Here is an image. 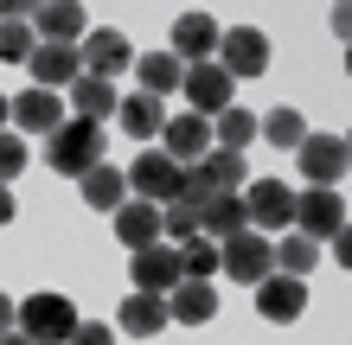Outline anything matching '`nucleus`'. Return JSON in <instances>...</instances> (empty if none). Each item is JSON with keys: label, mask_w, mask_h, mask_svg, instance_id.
Returning a JSON list of instances; mask_svg holds the SVG:
<instances>
[{"label": "nucleus", "mask_w": 352, "mask_h": 345, "mask_svg": "<svg viewBox=\"0 0 352 345\" xmlns=\"http://www.w3.org/2000/svg\"><path fill=\"white\" fill-rule=\"evenodd\" d=\"M77 58H84V71H90V77H109V84H116V77L135 64V45H129L116 26H96V32H84Z\"/></svg>", "instance_id": "obj_15"}, {"label": "nucleus", "mask_w": 352, "mask_h": 345, "mask_svg": "<svg viewBox=\"0 0 352 345\" xmlns=\"http://www.w3.org/2000/svg\"><path fill=\"white\" fill-rule=\"evenodd\" d=\"M109 224L122 237V250H148V243H160V205H148V198H122V205L109 211Z\"/></svg>", "instance_id": "obj_19"}, {"label": "nucleus", "mask_w": 352, "mask_h": 345, "mask_svg": "<svg viewBox=\"0 0 352 345\" xmlns=\"http://www.w3.org/2000/svg\"><path fill=\"white\" fill-rule=\"evenodd\" d=\"M212 64L231 77V84H237V77H263L269 71V38L256 26H231V32L218 38V58H212Z\"/></svg>", "instance_id": "obj_7"}, {"label": "nucleus", "mask_w": 352, "mask_h": 345, "mask_svg": "<svg viewBox=\"0 0 352 345\" xmlns=\"http://www.w3.org/2000/svg\"><path fill=\"white\" fill-rule=\"evenodd\" d=\"M116 103H122V96H116V84H109V77H90V71L65 90V109H71L77 121H96V128L116 115Z\"/></svg>", "instance_id": "obj_20"}, {"label": "nucleus", "mask_w": 352, "mask_h": 345, "mask_svg": "<svg viewBox=\"0 0 352 345\" xmlns=\"http://www.w3.org/2000/svg\"><path fill=\"white\" fill-rule=\"evenodd\" d=\"M212 198H218V186H212V173H205V160L179 173V198H173V205H192V211H205Z\"/></svg>", "instance_id": "obj_33"}, {"label": "nucleus", "mask_w": 352, "mask_h": 345, "mask_svg": "<svg viewBox=\"0 0 352 345\" xmlns=\"http://www.w3.org/2000/svg\"><path fill=\"white\" fill-rule=\"evenodd\" d=\"M13 307H19V300H7V294H0V333H13Z\"/></svg>", "instance_id": "obj_38"}, {"label": "nucleus", "mask_w": 352, "mask_h": 345, "mask_svg": "<svg viewBox=\"0 0 352 345\" xmlns=\"http://www.w3.org/2000/svg\"><path fill=\"white\" fill-rule=\"evenodd\" d=\"M0 345H32V339L26 333H0Z\"/></svg>", "instance_id": "obj_39"}, {"label": "nucleus", "mask_w": 352, "mask_h": 345, "mask_svg": "<svg viewBox=\"0 0 352 345\" xmlns=\"http://www.w3.org/2000/svg\"><path fill=\"white\" fill-rule=\"evenodd\" d=\"M32 51H38L32 19H0V64H26Z\"/></svg>", "instance_id": "obj_31"}, {"label": "nucleus", "mask_w": 352, "mask_h": 345, "mask_svg": "<svg viewBox=\"0 0 352 345\" xmlns=\"http://www.w3.org/2000/svg\"><path fill=\"white\" fill-rule=\"evenodd\" d=\"M320 269V243L314 237H301V230H282V243H276V275H314Z\"/></svg>", "instance_id": "obj_26"}, {"label": "nucleus", "mask_w": 352, "mask_h": 345, "mask_svg": "<svg viewBox=\"0 0 352 345\" xmlns=\"http://www.w3.org/2000/svg\"><path fill=\"white\" fill-rule=\"evenodd\" d=\"M301 313H307V281L301 275H263L256 281V320H269V326H295Z\"/></svg>", "instance_id": "obj_10"}, {"label": "nucleus", "mask_w": 352, "mask_h": 345, "mask_svg": "<svg viewBox=\"0 0 352 345\" xmlns=\"http://www.w3.org/2000/svg\"><path fill=\"white\" fill-rule=\"evenodd\" d=\"M179 173H186V167H173L160 147H141V154H135V167H129V198L173 205V198H179Z\"/></svg>", "instance_id": "obj_5"}, {"label": "nucleus", "mask_w": 352, "mask_h": 345, "mask_svg": "<svg viewBox=\"0 0 352 345\" xmlns=\"http://www.w3.org/2000/svg\"><path fill=\"white\" fill-rule=\"evenodd\" d=\"M71 345H116V333L102 326V320H77V333H71Z\"/></svg>", "instance_id": "obj_35"}, {"label": "nucleus", "mask_w": 352, "mask_h": 345, "mask_svg": "<svg viewBox=\"0 0 352 345\" xmlns=\"http://www.w3.org/2000/svg\"><path fill=\"white\" fill-rule=\"evenodd\" d=\"M199 237V211L192 205H160V243H186Z\"/></svg>", "instance_id": "obj_34"}, {"label": "nucleus", "mask_w": 352, "mask_h": 345, "mask_svg": "<svg viewBox=\"0 0 352 345\" xmlns=\"http://www.w3.org/2000/svg\"><path fill=\"white\" fill-rule=\"evenodd\" d=\"M7 121L19 134H58L71 121V109H65V96H52V90H19V96H7Z\"/></svg>", "instance_id": "obj_9"}, {"label": "nucleus", "mask_w": 352, "mask_h": 345, "mask_svg": "<svg viewBox=\"0 0 352 345\" xmlns=\"http://www.w3.org/2000/svg\"><path fill=\"white\" fill-rule=\"evenodd\" d=\"M327 250H333V262H352V237L340 230V237H327Z\"/></svg>", "instance_id": "obj_36"}, {"label": "nucleus", "mask_w": 352, "mask_h": 345, "mask_svg": "<svg viewBox=\"0 0 352 345\" xmlns=\"http://www.w3.org/2000/svg\"><path fill=\"white\" fill-rule=\"evenodd\" d=\"M295 230L314 237V243L340 237V230H346V198L327 192V186H307V198H295Z\"/></svg>", "instance_id": "obj_14"}, {"label": "nucleus", "mask_w": 352, "mask_h": 345, "mask_svg": "<svg viewBox=\"0 0 352 345\" xmlns=\"http://www.w3.org/2000/svg\"><path fill=\"white\" fill-rule=\"evenodd\" d=\"M77 186H84V205H90V211H116L122 198H129V173L102 160V167H90L84 179H77Z\"/></svg>", "instance_id": "obj_25"}, {"label": "nucleus", "mask_w": 352, "mask_h": 345, "mask_svg": "<svg viewBox=\"0 0 352 345\" xmlns=\"http://www.w3.org/2000/svg\"><path fill=\"white\" fill-rule=\"evenodd\" d=\"M243 211H250V230H263V237L295 230V192L282 179H250L243 186Z\"/></svg>", "instance_id": "obj_4"}, {"label": "nucleus", "mask_w": 352, "mask_h": 345, "mask_svg": "<svg viewBox=\"0 0 352 345\" xmlns=\"http://www.w3.org/2000/svg\"><path fill=\"white\" fill-rule=\"evenodd\" d=\"M45 160H52V173L58 179H84L90 167H102V128L96 121H65L58 134H45Z\"/></svg>", "instance_id": "obj_2"}, {"label": "nucleus", "mask_w": 352, "mask_h": 345, "mask_svg": "<svg viewBox=\"0 0 352 345\" xmlns=\"http://www.w3.org/2000/svg\"><path fill=\"white\" fill-rule=\"evenodd\" d=\"M160 154H167L173 167H199V160L212 154V121H199L192 109L167 115V121H160Z\"/></svg>", "instance_id": "obj_12"}, {"label": "nucleus", "mask_w": 352, "mask_h": 345, "mask_svg": "<svg viewBox=\"0 0 352 345\" xmlns=\"http://www.w3.org/2000/svg\"><path fill=\"white\" fill-rule=\"evenodd\" d=\"M205 173H212L218 192H243V186H250V167H243V154H231V147H212V154H205Z\"/></svg>", "instance_id": "obj_30"}, {"label": "nucleus", "mask_w": 352, "mask_h": 345, "mask_svg": "<svg viewBox=\"0 0 352 345\" xmlns=\"http://www.w3.org/2000/svg\"><path fill=\"white\" fill-rule=\"evenodd\" d=\"M129 281H135V294H160V300H167L173 281H179V250H173V243L129 250Z\"/></svg>", "instance_id": "obj_11"}, {"label": "nucleus", "mask_w": 352, "mask_h": 345, "mask_svg": "<svg viewBox=\"0 0 352 345\" xmlns=\"http://www.w3.org/2000/svg\"><path fill=\"white\" fill-rule=\"evenodd\" d=\"M218 275L243 281V288H256L263 275H276V243H269L263 230H237L218 243Z\"/></svg>", "instance_id": "obj_3"}, {"label": "nucleus", "mask_w": 352, "mask_h": 345, "mask_svg": "<svg viewBox=\"0 0 352 345\" xmlns=\"http://www.w3.org/2000/svg\"><path fill=\"white\" fill-rule=\"evenodd\" d=\"M0 128H7V96H0Z\"/></svg>", "instance_id": "obj_40"}, {"label": "nucleus", "mask_w": 352, "mask_h": 345, "mask_svg": "<svg viewBox=\"0 0 352 345\" xmlns=\"http://www.w3.org/2000/svg\"><path fill=\"white\" fill-rule=\"evenodd\" d=\"M173 250H179V275H192V281L218 275V243L212 237H186V243H173Z\"/></svg>", "instance_id": "obj_29"}, {"label": "nucleus", "mask_w": 352, "mask_h": 345, "mask_svg": "<svg viewBox=\"0 0 352 345\" xmlns=\"http://www.w3.org/2000/svg\"><path fill=\"white\" fill-rule=\"evenodd\" d=\"M32 32H38V45H84L90 13L77 0H52V7H32Z\"/></svg>", "instance_id": "obj_17"}, {"label": "nucleus", "mask_w": 352, "mask_h": 345, "mask_svg": "<svg viewBox=\"0 0 352 345\" xmlns=\"http://www.w3.org/2000/svg\"><path fill=\"white\" fill-rule=\"evenodd\" d=\"M26 160H32L26 134H19V128H0V186H13V179L26 173Z\"/></svg>", "instance_id": "obj_32"}, {"label": "nucleus", "mask_w": 352, "mask_h": 345, "mask_svg": "<svg viewBox=\"0 0 352 345\" xmlns=\"http://www.w3.org/2000/svg\"><path fill=\"white\" fill-rule=\"evenodd\" d=\"M218 38H224V26H218L212 13H179L173 32H167V51L179 58V64H212V58H218Z\"/></svg>", "instance_id": "obj_8"}, {"label": "nucleus", "mask_w": 352, "mask_h": 345, "mask_svg": "<svg viewBox=\"0 0 352 345\" xmlns=\"http://www.w3.org/2000/svg\"><path fill=\"white\" fill-rule=\"evenodd\" d=\"M26 71H32V90L65 96L77 77H84V58H77V45H38V51L26 58Z\"/></svg>", "instance_id": "obj_16"}, {"label": "nucleus", "mask_w": 352, "mask_h": 345, "mask_svg": "<svg viewBox=\"0 0 352 345\" xmlns=\"http://www.w3.org/2000/svg\"><path fill=\"white\" fill-rule=\"evenodd\" d=\"M179 96L192 103V115H199V121H212V115H224V109L237 103V84H231V77H224L218 64H186Z\"/></svg>", "instance_id": "obj_6"}, {"label": "nucleus", "mask_w": 352, "mask_h": 345, "mask_svg": "<svg viewBox=\"0 0 352 345\" xmlns=\"http://www.w3.org/2000/svg\"><path fill=\"white\" fill-rule=\"evenodd\" d=\"M135 77H141V96H179L186 64H179L173 51H141L135 58Z\"/></svg>", "instance_id": "obj_24"}, {"label": "nucleus", "mask_w": 352, "mask_h": 345, "mask_svg": "<svg viewBox=\"0 0 352 345\" xmlns=\"http://www.w3.org/2000/svg\"><path fill=\"white\" fill-rule=\"evenodd\" d=\"M237 230H250V211H243V192H218L212 205L199 211V237L224 243V237H237Z\"/></svg>", "instance_id": "obj_23"}, {"label": "nucleus", "mask_w": 352, "mask_h": 345, "mask_svg": "<svg viewBox=\"0 0 352 345\" xmlns=\"http://www.w3.org/2000/svg\"><path fill=\"white\" fill-rule=\"evenodd\" d=\"M256 134L269 141V147H288V154H295L301 141H307V121H301V109H269V115H256Z\"/></svg>", "instance_id": "obj_27"}, {"label": "nucleus", "mask_w": 352, "mask_h": 345, "mask_svg": "<svg viewBox=\"0 0 352 345\" xmlns=\"http://www.w3.org/2000/svg\"><path fill=\"white\" fill-rule=\"evenodd\" d=\"M167 320H173V326H212V320H218V288L179 275L173 294H167Z\"/></svg>", "instance_id": "obj_18"}, {"label": "nucleus", "mask_w": 352, "mask_h": 345, "mask_svg": "<svg viewBox=\"0 0 352 345\" xmlns=\"http://www.w3.org/2000/svg\"><path fill=\"white\" fill-rule=\"evenodd\" d=\"M13 211H19L13 205V186H0V224H13Z\"/></svg>", "instance_id": "obj_37"}, {"label": "nucleus", "mask_w": 352, "mask_h": 345, "mask_svg": "<svg viewBox=\"0 0 352 345\" xmlns=\"http://www.w3.org/2000/svg\"><path fill=\"white\" fill-rule=\"evenodd\" d=\"M295 160H301V179H307V186L340 192V179H346V141L340 134H307L301 147H295Z\"/></svg>", "instance_id": "obj_13"}, {"label": "nucleus", "mask_w": 352, "mask_h": 345, "mask_svg": "<svg viewBox=\"0 0 352 345\" xmlns=\"http://www.w3.org/2000/svg\"><path fill=\"white\" fill-rule=\"evenodd\" d=\"M160 326H173L160 294H129L116 307V333H129V339H160Z\"/></svg>", "instance_id": "obj_21"}, {"label": "nucleus", "mask_w": 352, "mask_h": 345, "mask_svg": "<svg viewBox=\"0 0 352 345\" xmlns=\"http://www.w3.org/2000/svg\"><path fill=\"white\" fill-rule=\"evenodd\" d=\"M250 141H256V115L250 109H224V115H212V147H231V154H243V147H250Z\"/></svg>", "instance_id": "obj_28"}, {"label": "nucleus", "mask_w": 352, "mask_h": 345, "mask_svg": "<svg viewBox=\"0 0 352 345\" xmlns=\"http://www.w3.org/2000/svg\"><path fill=\"white\" fill-rule=\"evenodd\" d=\"M160 121H167L160 96H122V103H116V128L129 141H160Z\"/></svg>", "instance_id": "obj_22"}, {"label": "nucleus", "mask_w": 352, "mask_h": 345, "mask_svg": "<svg viewBox=\"0 0 352 345\" xmlns=\"http://www.w3.org/2000/svg\"><path fill=\"white\" fill-rule=\"evenodd\" d=\"M13 333H26L32 345H71L77 333V307L65 294H26L13 307Z\"/></svg>", "instance_id": "obj_1"}]
</instances>
